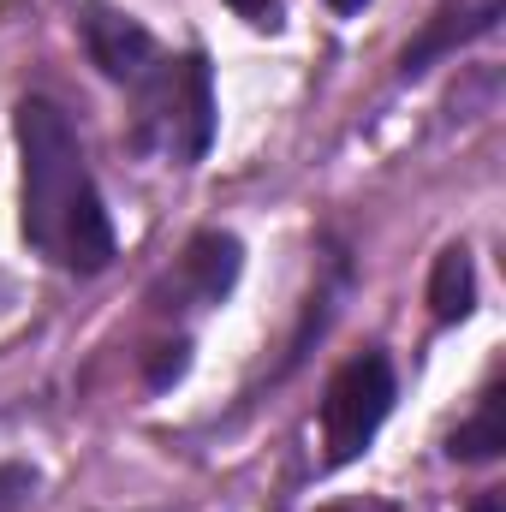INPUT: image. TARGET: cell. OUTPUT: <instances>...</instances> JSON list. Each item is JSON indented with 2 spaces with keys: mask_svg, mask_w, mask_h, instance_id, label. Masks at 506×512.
Listing matches in <instances>:
<instances>
[{
  "mask_svg": "<svg viewBox=\"0 0 506 512\" xmlns=\"http://www.w3.org/2000/svg\"><path fill=\"white\" fill-rule=\"evenodd\" d=\"M18 161H24V239L30 251L48 256L72 274H102L114 262V221L102 209V191L90 179L84 143L72 120L24 96L18 102Z\"/></svg>",
  "mask_w": 506,
  "mask_h": 512,
  "instance_id": "6da1fadb",
  "label": "cell"
},
{
  "mask_svg": "<svg viewBox=\"0 0 506 512\" xmlns=\"http://www.w3.org/2000/svg\"><path fill=\"white\" fill-rule=\"evenodd\" d=\"M471 512H506V501H501V489H489V495H483V501H477V507Z\"/></svg>",
  "mask_w": 506,
  "mask_h": 512,
  "instance_id": "8fae6325",
  "label": "cell"
},
{
  "mask_svg": "<svg viewBox=\"0 0 506 512\" xmlns=\"http://www.w3.org/2000/svg\"><path fill=\"white\" fill-rule=\"evenodd\" d=\"M137 149L167 161V167H191L209 137H215V78H209V60L203 54H179V60H155L137 84Z\"/></svg>",
  "mask_w": 506,
  "mask_h": 512,
  "instance_id": "7a4b0ae2",
  "label": "cell"
},
{
  "mask_svg": "<svg viewBox=\"0 0 506 512\" xmlns=\"http://www.w3.org/2000/svg\"><path fill=\"white\" fill-rule=\"evenodd\" d=\"M477 304V274H471V251L453 245V251L435 256V274H429V310L435 322H465Z\"/></svg>",
  "mask_w": 506,
  "mask_h": 512,
  "instance_id": "52a82bcc",
  "label": "cell"
},
{
  "mask_svg": "<svg viewBox=\"0 0 506 512\" xmlns=\"http://www.w3.org/2000/svg\"><path fill=\"white\" fill-rule=\"evenodd\" d=\"M239 239L233 233H203V239H191V251L179 256V268L167 274V298L173 304H161V310H209V304H221L227 292H233V280H239Z\"/></svg>",
  "mask_w": 506,
  "mask_h": 512,
  "instance_id": "5b68a950",
  "label": "cell"
},
{
  "mask_svg": "<svg viewBox=\"0 0 506 512\" xmlns=\"http://www.w3.org/2000/svg\"><path fill=\"white\" fill-rule=\"evenodd\" d=\"M495 18H501V0H483L477 12H441V18L399 54V78H417V72H429L435 54H447V48H459V42H471V36H489Z\"/></svg>",
  "mask_w": 506,
  "mask_h": 512,
  "instance_id": "8992f818",
  "label": "cell"
},
{
  "mask_svg": "<svg viewBox=\"0 0 506 512\" xmlns=\"http://www.w3.org/2000/svg\"><path fill=\"white\" fill-rule=\"evenodd\" d=\"M36 495V471L30 465H0V512H24Z\"/></svg>",
  "mask_w": 506,
  "mask_h": 512,
  "instance_id": "9c48e42d",
  "label": "cell"
},
{
  "mask_svg": "<svg viewBox=\"0 0 506 512\" xmlns=\"http://www.w3.org/2000/svg\"><path fill=\"white\" fill-rule=\"evenodd\" d=\"M506 447V423H501V382L489 387L483 399H477V411L453 429V459H495Z\"/></svg>",
  "mask_w": 506,
  "mask_h": 512,
  "instance_id": "ba28073f",
  "label": "cell"
},
{
  "mask_svg": "<svg viewBox=\"0 0 506 512\" xmlns=\"http://www.w3.org/2000/svg\"><path fill=\"white\" fill-rule=\"evenodd\" d=\"M328 512H352V507H328Z\"/></svg>",
  "mask_w": 506,
  "mask_h": 512,
  "instance_id": "4fadbf2b",
  "label": "cell"
},
{
  "mask_svg": "<svg viewBox=\"0 0 506 512\" xmlns=\"http://www.w3.org/2000/svg\"><path fill=\"white\" fill-rule=\"evenodd\" d=\"M84 48H90V60L102 66V78H114V84H126V90L161 60V42H155L131 12L108 6V0H90V6H84Z\"/></svg>",
  "mask_w": 506,
  "mask_h": 512,
  "instance_id": "277c9868",
  "label": "cell"
},
{
  "mask_svg": "<svg viewBox=\"0 0 506 512\" xmlns=\"http://www.w3.org/2000/svg\"><path fill=\"white\" fill-rule=\"evenodd\" d=\"M334 12H358V6H370V0H328Z\"/></svg>",
  "mask_w": 506,
  "mask_h": 512,
  "instance_id": "7c38bea8",
  "label": "cell"
},
{
  "mask_svg": "<svg viewBox=\"0 0 506 512\" xmlns=\"http://www.w3.org/2000/svg\"><path fill=\"white\" fill-rule=\"evenodd\" d=\"M387 411H393V364L381 352L352 358L328 382V399H322V447H328V465H352L376 441Z\"/></svg>",
  "mask_w": 506,
  "mask_h": 512,
  "instance_id": "3957f363",
  "label": "cell"
},
{
  "mask_svg": "<svg viewBox=\"0 0 506 512\" xmlns=\"http://www.w3.org/2000/svg\"><path fill=\"white\" fill-rule=\"evenodd\" d=\"M227 6H233L251 30H280V24H286V18H280V0H227Z\"/></svg>",
  "mask_w": 506,
  "mask_h": 512,
  "instance_id": "30bf717a",
  "label": "cell"
}]
</instances>
